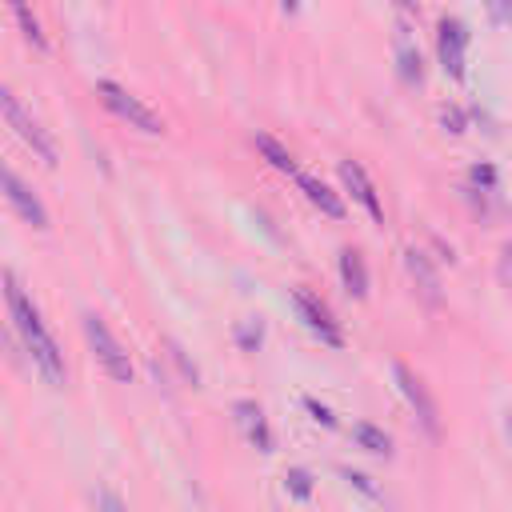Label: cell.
I'll return each instance as SVG.
<instances>
[{
    "mask_svg": "<svg viewBox=\"0 0 512 512\" xmlns=\"http://www.w3.org/2000/svg\"><path fill=\"white\" fill-rule=\"evenodd\" d=\"M340 280H344L348 296H356V300L368 296V268L356 248H340Z\"/></svg>",
    "mask_w": 512,
    "mask_h": 512,
    "instance_id": "13",
    "label": "cell"
},
{
    "mask_svg": "<svg viewBox=\"0 0 512 512\" xmlns=\"http://www.w3.org/2000/svg\"><path fill=\"white\" fill-rule=\"evenodd\" d=\"M84 340H88L96 364H100L112 380H120V384L132 380V360H128V352L120 348V340L108 332V324H104L96 312H84Z\"/></svg>",
    "mask_w": 512,
    "mask_h": 512,
    "instance_id": "2",
    "label": "cell"
},
{
    "mask_svg": "<svg viewBox=\"0 0 512 512\" xmlns=\"http://www.w3.org/2000/svg\"><path fill=\"white\" fill-rule=\"evenodd\" d=\"M312 488H316V480H312L308 468H288L284 472V492L292 500H312Z\"/></svg>",
    "mask_w": 512,
    "mask_h": 512,
    "instance_id": "18",
    "label": "cell"
},
{
    "mask_svg": "<svg viewBox=\"0 0 512 512\" xmlns=\"http://www.w3.org/2000/svg\"><path fill=\"white\" fill-rule=\"evenodd\" d=\"M252 144H256V152L276 168V172H288V176H300V168H296V160H292V152L280 144V140H272L268 132H256L252 136Z\"/></svg>",
    "mask_w": 512,
    "mask_h": 512,
    "instance_id": "15",
    "label": "cell"
},
{
    "mask_svg": "<svg viewBox=\"0 0 512 512\" xmlns=\"http://www.w3.org/2000/svg\"><path fill=\"white\" fill-rule=\"evenodd\" d=\"M168 352H172V360L180 364V372H184V376H188L192 384H200V372H196V364H192V360H188V356L180 352V344H168Z\"/></svg>",
    "mask_w": 512,
    "mask_h": 512,
    "instance_id": "25",
    "label": "cell"
},
{
    "mask_svg": "<svg viewBox=\"0 0 512 512\" xmlns=\"http://www.w3.org/2000/svg\"><path fill=\"white\" fill-rule=\"evenodd\" d=\"M260 340H264V324H260V316H252V320L236 324V344H240L244 352H256V348H260Z\"/></svg>",
    "mask_w": 512,
    "mask_h": 512,
    "instance_id": "19",
    "label": "cell"
},
{
    "mask_svg": "<svg viewBox=\"0 0 512 512\" xmlns=\"http://www.w3.org/2000/svg\"><path fill=\"white\" fill-rule=\"evenodd\" d=\"M4 300H8V316H12V328H16V336L24 340V348H28L32 364L40 368V376H44L52 388H60V384L68 380L64 356H60V348H56L52 332L44 328V320H40V308H36V304L28 300V292L20 288L16 272H4Z\"/></svg>",
    "mask_w": 512,
    "mask_h": 512,
    "instance_id": "1",
    "label": "cell"
},
{
    "mask_svg": "<svg viewBox=\"0 0 512 512\" xmlns=\"http://www.w3.org/2000/svg\"><path fill=\"white\" fill-rule=\"evenodd\" d=\"M396 72H400V80L404 84H420L424 80V60H420V48L412 44V36L400 28V36H396Z\"/></svg>",
    "mask_w": 512,
    "mask_h": 512,
    "instance_id": "14",
    "label": "cell"
},
{
    "mask_svg": "<svg viewBox=\"0 0 512 512\" xmlns=\"http://www.w3.org/2000/svg\"><path fill=\"white\" fill-rule=\"evenodd\" d=\"M96 96H100L120 120H128L132 128H140V132H148V136H160V132H164V120H160L144 100H136L128 88H120L116 80H96Z\"/></svg>",
    "mask_w": 512,
    "mask_h": 512,
    "instance_id": "3",
    "label": "cell"
},
{
    "mask_svg": "<svg viewBox=\"0 0 512 512\" xmlns=\"http://www.w3.org/2000/svg\"><path fill=\"white\" fill-rule=\"evenodd\" d=\"M396 4H400L404 12H416V0H396Z\"/></svg>",
    "mask_w": 512,
    "mask_h": 512,
    "instance_id": "28",
    "label": "cell"
},
{
    "mask_svg": "<svg viewBox=\"0 0 512 512\" xmlns=\"http://www.w3.org/2000/svg\"><path fill=\"white\" fill-rule=\"evenodd\" d=\"M288 296H292V304H296L300 320H304V324H308V328H312V332H316L324 344H332V348H340V344H344V332H340V324H336L332 308H328V304H324L316 292H308L304 284H296Z\"/></svg>",
    "mask_w": 512,
    "mask_h": 512,
    "instance_id": "7",
    "label": "cell"
},
{
    "mask_svg": "<svg viewBox=\"0 0 512 512\" xmlns=\"http://www.w3.org/2000/svg\"><path fill=\"white\" fill-rule=\"evenodd\" d=\"M232 416H236L240 432L248 436V444L256 452H272V428H268V416H264V408L256 400H236L232 404Z\"/></svg>",
    "mask_w": 512,
    "mask_h": 512,
    "instance_id": "10",
    "label": "cell"
},
{
    "mask_svg": "<svg viewBox=\"0 0 512 512\" xmlns=\"http://www.w3.org/2000/svg\"><path fill=\"white\" fill-rule=\"evenodd\" d=\"M0 108H4L8 128H12V132H16V136H20V140H24V144H28V148L48 164V168H56V164H60V156H56L52 136H48V132H44V128L24 112V108H20V100L12 96V88H4V92H0Z\"/></svg>",
    "mask_w": 512,
    "mask_h": 512,
    "instance_id": "4",
    "label": "cell"
},
{
    "mask_svg": "<svg viewBox=\"0 0 512 512\" xmlns=\"http://www.w3.org/2000/svg\"><path fill=\"white\" fill-rule=\"evenodd\" d=\"M352 440L372 456H392V436L376 424H352Z\"/></svg>",
    "mask_w": 512,
    "mask_h": 512,
    "instance_id": "17",
    "label": "cell"
},
{
    "mask_svg": "<svg viewBox=\"0 0 512 512\" xmlns=\"http://www.w3.org/2000/svg\"><path fill=\"white\" fill-rule=\"evenodd\" d=\"M436 56H440L444 76L464 80V64H468V28H464L460 16H444V20H440V28H436Z\"/></svg>",
    "mask_w": 512,
    "mask_h": 512,
    "instance_id": "6",
    "label": "cell"
},
{
    "mask_svg": "<svg viewBox=\"0 0 512 512\" xmlns=\"http://www.w3.org/2000/svg\"><path fill=\"white\" fill-rule=\"evenodd\" d=\"M336 176H340V184L348 188V196H352V200H356V204H360V208L380 224V220H384V208H380V196H376V188H372L368 172H364L356 160H340V164H336Z\"/></svg>",
    "mask_w": 512,
    "mask_h": 512,
    "instance_id": "9",
    "label": "cell"
},
{
    "mask_svg": "<svg viewBox=\"0 0 512 512\" xmlns=\"http://www.w3.org/2000/svg\"><path fill=\"white\" fill-rule=\"evenodd\" d=\"M392 380H396V388H400V396L408 400V408L416 412V420H420V428L428 432V436H440V412H436V400H432V392L424 388V380L408 368V364H392Z\"/></svg>",
    "mask_w": 512,
    "mask_h": 512,
    "instance_id": "5",
    "label": "cell"
},
{
    "mask_svg": "<svg viewBox=\"0 0 512 512\" xmlns=\"http://www.w3.org/2000/svg\"><path fill=\"white\" fill-rule=\"evenodd\" d=\"M0 184H4V200L12 204V212L24 220V224H32V228H48V208L40 204V196L12 172V168H4V176H0Z\"/></svg>",
    "mask_w": 512,
    "mask_h": 512,
    "instance_id": "8",
    "label": "cell"
},
{
    "mask_svg": "<svg viewBox=\"0 0 512 512\" xmlns=\"http://www.w3.org/2000/svg\"><path fill=\"white\" fill-rule=\"evenodd\" d=\"M8 12L16 16V24H20V32H24V40L32 44V48H48V40H44V28H40V20H36V12L28 8V0H8Z\"/></svg>",
    "mask_w": 512,
    "mask_h": 512,
    "instance_id": "16",
    "label": "cell"
},
{
    "mask_svg": "<svg viewBox=\"0 0 512 512\" xmlns=\"http://www.w3.org/2000/svg\"><path fill=\"white\" fill-rule=\"evenodd\" d=\"M468 180H472L476 188L492 192V188H496V168H492V164H472V168H468Z\"/></svg>",
    "mask_w": 512,
    "mask_h": 512,
    "instance_id": "21",
    "label": "cell"
},
{
    "mask_svg": "<svg viewBox=\"0 0 512 512\" xmlns=\"http://www.w3.org/2000/svg\"><path fill=\"white\" fill-rule=\"evenodd\" d=\"M296 184H300V192L308 196V204H312V208H320L328 220H344V200H340L324 180H316V176L300 172V176H296Z\"/></svg>",
    "mask_w": 512,
    "mask_h": 512,
    "instance_id": "12",
    "label": "cell"
},
{
    "mask_svg": "<svg viewBox=\"0 0 512 512\" xmlns=\"http://www.w3.org/2000/svg\"><path fill=\"white\" fill-rule=\"evenodd\" d=\"M340 476H344V480H348V484H352V488H360V492H364V496H380V492H376V484H372V480H368V476H364V472H352V468H344V472H340Z\"/></svg>",
    "mask_w": 512,
    "mask_h": 512,
    "instance_id": "26",
    "label": "cell"
},
{
    "mask_svg": "<svg viewBox=\"0 0 512 512\" xmlns=\"http://www.w3.org/2000/svg\"><path fill=\"white\" fill-rule=\"evenodd\" d=\"M304 408H308V416H312L316 424H324V428H336V416H332V408H324L316 396H304Z\"/></svg>",
    "mask_w": 512,
    "mask_h": 512,
    "instance_id": "22",
    "label": "cell"
},
{
    "mask_svg": "<svg viewBox=\"0 0 512 512\" xmlns=\"http://www.w3.org/2000/svg\"><path fill=\"white\" fill-rule=\"evenodd\" d=\"M280 4H284V12H296L300 8V0H280Z\"/></svg>",
    "mask_w": 512,
    "mask_h": 512,
    "instance_id": "27",
    "label": "cell"
},
{
    "mask_svg": "<svg viewBox=\"0 0 512 512\" xmlns=\"http://www.w3.org/2000/svg\"><path fill=\"white\" fill-rule=\"evenodd\" d=\"M404 268H408L412 284L420 288V296H424L428 304H440V272L432 268L428 252H420V248H404Z\"/></svg>",
    "mask_w": 512,
    "mask_h": 512,
    "instance_id": "11",
    "label": "cell"
},
{
    "mask_svg": "<svg viewBox=\"0 0 512 512\" xmlns=\"http://www.w3.org/2000/svg\"><path fill=\"white\" fill-rule=\"evenodd\" d=\"M440 124L452 132V136H460V132H468V116H464V108H456V104H448L444 112H440Z\"/></svg>",
    "mask_w": 512,
    "mask_h": 512,
    "instance_id": "20",
    "label": "cell"
},
{
    "mask_svg": "<svg viewBox=\"0 0 512 512\" xmlns=\"http://www.w3.org/2000/svg\"><path fill=\"white\" fill-rule=\"evenodd\" d=\"M484 8L496 24H512V0H484Z\"/></svg>",
    "mask_w": 512,
    "mask_h": 512,
    "instance_id": "24",
    "label": "cell"
},
{
    "mask_svg": "<svg viewBox=\"0 0 512 512\" xmlns=\"http://www.w3.org/2000/svg\"><path fill=\"white\" fill-rule=\"evenodd\" d=\"M504 428H508V440H512V416H508V420H504Z\"/></svg>",
    "mask_w": 512,
    "mask_h": 512,
    "instance_id": "29",
    "label": "cell"
},
{
    "mask_svg": "<svg viewBox=\"0 0 512 512\" xmlns=\"http://www.w3.org/2000/svg\"><path fill=\"white\" fill-rule=\"evenodd\" d=\"M96 512H128V504H124L112 488H100V492H96Z\"/></svg>",
    "mask_w": 512,
    "mask_h": 512,
    "instance_id": "23",
    "label": "cell"
}]
</instances>
